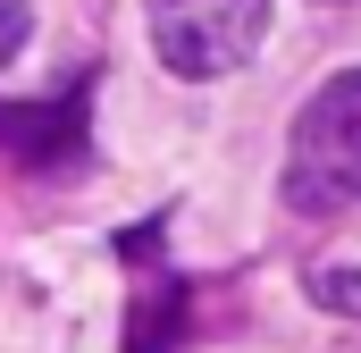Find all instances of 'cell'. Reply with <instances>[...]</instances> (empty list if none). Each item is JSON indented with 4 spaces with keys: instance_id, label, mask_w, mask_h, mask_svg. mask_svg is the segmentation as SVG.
<instances>
[{
    "instance_id": "obj_1",
    "label": "cell",
    "mask_w": 361,
    "mask_h": 353,
    "mask_svg": "<svg viewBox=\"0 0 361 353\" xmlns=\"http://www.w3.org/2000/svg\"><path fill=\"white\" fill-rule=\"evenodd\" d=\"M286 202L302 219L361 210V68L328 76V85L302 101L294 143H286Z\"/></svg>"
},
{
    "instance_id": "obj_2",
    "label": "cell",
    "mask_w": 361,
    "mask_h": 353,
    "mask_svg": "<svg viewBox=\"0 0 361 353\" xmlns=\"http://www.w3.org/2000/svg\"><path fill=\"white\" fill-rule=\"evenodd\" d=\"M152 8V51L160 68L185 85H210V76H235L261 34H269V0H143Z\"/></svg>"
},
{
    "instance_id": "obj_3",
    "label": "cell",
    "mask_w": 361,
    "mask_h": 353,
    "mask_svg": "<svg viewBox=\"0 0 361 353\" xmlns=\"http://www.w3.org/2000/svg\"><path fill=\"white\" fill-rule=\"evenodd\" d=\"M0 152L8 160H34V169H59V160H76L85 152V101L68 92V101H0Z\"/></svg>"
},
{
    "instance_id": "obj_4",
    "label": "cell",
    "mask_w": 361,
    "mask_h": 353,
    "mask_svg": "<svg viewBox=\"0 0 361 353\" xmlns=\"http://www.w3.org/2000/svg\"><path fill=\"white\" fill-rule=\"evenodd\" d=\"M177 345V294H152L143 311H135V337H126V353H169Z\"/></svg>"
},
{
    "instance_id": "obj_5",
    "label": "cell",
    "mask_w": 361,
    "mask_h": 353,
    "mask_svg": "<svg viewBox=\"0 0 361 353\" xmlns=\"http://www.w3.org/2000/svg\"><path fill=\"white\" fill-rule=\"evenodd\" d=\"M311 294H319L328 311H345V320H361V269H319V277H311Z\"/></svg>"
},
{
    "instance_id": "obj_6",
    "label": "cell",
    "mask_w": 361,
    "mask_h": 353,
    "mask_svg": "<svg viewBox=\"0 0 361 353\" xmlns=\"http://www.w3.org/2000/svg\"><path fill=\"white\" fill-rule=\"evenodd\" d=\"M25 34H34V8H25V0H0V68L25 51Z\"/></svg>"
}]
</instances>
